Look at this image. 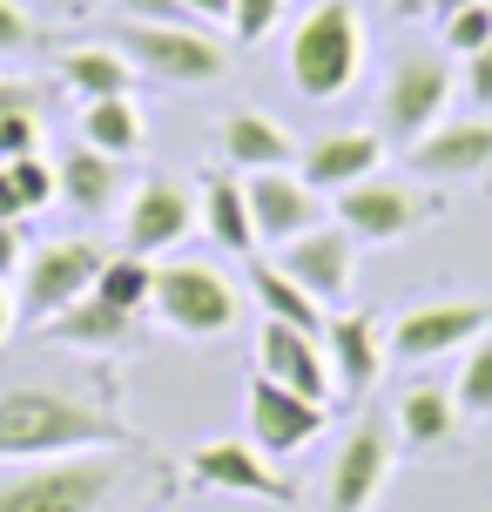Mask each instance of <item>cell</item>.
Wrapping results in <instances>:
<instances>
[{"label": "cell", "instance_id": "obj_29", "mask_svg": "<svg viewBox=\"0 0 492 512\" xmlns=\"http://www.w3.org/2000/svg\"><path fill=\"white\" fill-rule=\"evenodd\" d=\"M452 398H459V411H472V418H492V331L472 337L466 358H459V384H452Z\"/></svg>", "mask_w": 492, "mask_h": 512}, {"label": "cell", "instance_id": "obj_10", "mask_svg": "<svg viewBox=\"0 0 492 512\" xmlns=\"http://www.w3.org/2000/svg\"><path fill=\"white\" fill-rule=\"evenodd\" d=\"M486 331H492L486 304H459V297H445V304H412L405 317H391L385 358L391 364H439V358L466 351L472 337H486Z\"/></svg>", "mask_w": 492, "mask_h": 512}, {"label": "cell", "instance_id": "obj_28", "mask_svg": "<svg viewBox=\"0 0 492 512\" xmlns=\"http://www.w3.org/2000/svg\"><path fill=\"white\" fill-rule=\"evenodd\" d=\"M95 297H108V304L115 310H149V297H156V263H149V256H108L102 263V277H95Z\"/></svg>", "mask_w": 492, "mask_h": 512}, {"label": "cell", "instance_id": "obj_38", "mask_svg": "<svg viewBox=\"0 0 492 512\" xmlns=\"http://www.w3.org/2000/svg\"><path fill=\"white\" fill-rule=\"evenodd\" d=\"M14 108H41V88H34V81L0 75V115H14Z\"/></svg>", "mask_w": 492, "mask_h": 512}, {"label": "cell", "instance_id": "obj_4", "mask_svg": "<svg viewBox=\"0 0 492 512\" xmlns=\"http://www.w3.org/2000/svg\"><path fill=\"white\" fill-rule=\"evenodd\" d=\"M452 54H432V48H405L391 61L385 75V102H378V135H385L391 149H412L418 135H432L445 122V108H452Z\"/></svg>", "mask_w": 492, "mask_h": 512}, {"label": "cell", "instance_id": "obj_8", "mask_svg": "<svg viewBox=\"0 0 492 512\" xmlns=\"http://www.w3.org/2000/svg\"><path fill=\"white\" fill-rule=\"evenodd\" d=\"M108 256L88 243V236H61V243H41V250H27L21 263V317L41 331L54 310H68L75 297H88L95 290V277H102Z\"/></svg>", "mask_w": 492, "mask_h": 512}, {"label": "cell", "instance_id": "obj_19", "mask_svg": "<svg viewBox=\"0 0 492 512\" xmlns=\"http://www.w3.org/2000/svg\"><path fill=\"white\" fill-rule=\"evenodd\" d=\"M41 344H61V351L108 358V351H129V344H135V317L88 290V297H75L68 310H54L48 324H41Z\"/></svg>", "mask_w": 492, "mask_h": 512}, {"label": "cell", "instance_id": "obj_5", "mask_svg": "<svg viewBox=\"0 0 492 512\" xmlns=\"http://www.w3.org/2000/svg\"><path fill=\"white\" fill-rule=\"evenodd\" d=\"M331 216L344 230L358 236V243H405L418 236L432 216H445V196L439 189H425V182H398V176H364L351 189H337L331 196Z\"/></svg>", "mask_w": 492, "mask_h": 512}, {"label": "cell", "instance_id": "obj_7", "mask_svg": "<svg viewBox=\"0 0 492 512\" xmlns=\"http://www.w3.org/2000/svg\"><path fill=\"white\" fill-rule=\"evenodd\" d=\"M115 48L135 61V75H156V81H169V88H203V81L230 75V54L216 48L196 21H182V27L129 21L122 34H115Z\"/></svg>", "mask_w": 492, "mask_h": 512}, {"label": "cell", "instance_id": "obj_23", "mask_svg": "<svg viewBox=\"0 0 492 512\" xmlns=\"http://www.w3.org/2000/svg\"><path fill=\"white\" fill-rule=\"evenodd\" d=\"M243 283H250V297L263 304V317H277V324H290V331L324 337V317H331V310L317 304V297H311L297 277H290V270H277V263H257V270H243Z\"/></svg>", "mask_w": 492, "mask_h": 512}, {"label": "cell", "instance_id": "obj_32", "mask_svg": "<svg viewBox=\"0 0 492 512\" xmlns=\"http://www.w3.org/2000/svg\"><path fill=\"white\" fill-rule=\"evenodd\" d=\"M277 21H284V0H230V34L236 41H270Z\"/></svg>", "mask_w": 492, "mask_h": 512}, {"label": "cell", "instance_id": "obj_22", "mask_svg": "<svg viewBox=\"0 0 492 512\" xmlns=\"http://www.w3.org/2000/svg\"><path fill=\"white\" fill-rule=\"evenodd\" d=\"M196 216H203V230L216 236V250H230V256H250V250H257V223H250L243 176H216V169H209L203 189H196Z\"/></svg>", "mask_w": 492, "mask_h": 512}, {"label": "cell", "instance_id": "obj_34", "mask_svg": "<svg viewBox=\"0 0 492 512\" xmlns=\"http://www.w3.org/2000/svg\"><path fill=\"white\" fill-rule=\"evenodd\" d=\"M34 41H41V34H34V21L21 14V0H0V54H27Z\"/></svg>", "mask_w": 492, "mask_h": 512}, {"label": "cell", "instance_id": "obj_44", "mask_svg": "<svg viewBox=\"0 0 492 512\" xmlns=\"http://www.w3.org/2000/svg\"><path fill=\"white\" fill-rule=\"evenodd\" d=\"M486 7H492V0H486Z\"/></svg>", "mask_w": 492, "mask_h": 512}, {"label": "cell", "instance_id": "obj_9", "mask_svg": "<svg viewBox=\"0 0 492 512\" xmlns=\"http://www.w3.org/2000/svg\"><path fill=\"white\" fill-rule=\"evenodd\" d=\"M182 472H189L196 492H230V499H263V506H297L304 499L297 479H284L277 459L257 452V445H243V438H209V445H196Z\"/></svg>", "mask_w": 492, "mask_h": 512}, {"label": "cell", "instance_id": "obj_3", "mask_svg": "<svg viewBox=\"0 0 492 512\" xmlns=\"http://www.w3.org/2000/svg\"><path fill=\"white\" fill-rule=\"evenodd\" d=\"M364 68V27L351 0H317L290 34V81L304 102H337Z\"/></svg>", "mask_w": 492, "mask_h": 512}, {"label": "cell", "instance_id": "obj_21", "mask_svg": "<svg viewBox=\"0 0 492 512\" xmlns=\"http://www.w3.org/2000/svg\"><path fill=\"white\" fill-rule=\"evenodd\" d=\"M216 149H223V162L243 169V176H257V169H290V162H297L290 128L270 122V115H257V108H230V115L216 122Z\"/></svg>", "mask_w": 492, "mask_h": 512}, {"label": "cell", "instance_id": "obj_36", "mask_svg": "<svg viewBox=\"0 0 492 512\" xmlns=\"http://www.w3.org/2000/svg\"><path fill=\"white\" fill-rule=\"evenodd\" d=\"M466 95H472L479 108H492V41H486L479 54H466Z\"/></svg>", "mask_w": 492, "mask_h": 512}, {"label": "cell", "instance_id": "obj_26", "mask_svg": "<svg viewBox=\"0 0 492 512\" xmlns=\"http://www.w3.org/2000/svg\"><path fill=\"white\" fill-rule=\"evenodd\" d=\"M452 425H459V398H452L445 384H412V391L398 398V438H405V445H418V452L445 445V438H452Z\"/></svg>", "mask_w": 492, "mask_h": 512}, {"label": "cell", "instance_id": "obj_16", "mask_svg": "<svg viewBox=\"0 0 492 512\" xmlns=\"http://www.w3.org/2000/svg\"><path fill=\"white\" fill-rule=\"evenodd\" d=\"M405 155V169L418 182H466V176H486L492 169V122H439L432 135H418Z\"/></svg>", "mask_w": 492, "mask_h": 512}, {"label": "cell", "instance_id": "obj_30", "mask_svg": "<svg viewBox=\"0 0 492 512\" xmlns=\"http://www.w3.org/2000/svg\"><path fill=\"white\" fill-rule=\"evenodd\" d=\"M439 34H445V54H479L492 41V7L472 0V7H459V14H445Z\"/></svg>", "mask_w": 492, "mask_h": 512}, {"label": "cell", "instance_id": "obj_2", "mask_svg": "<svg viewBox=\"0 0 492 512\" xmlns=\"http://www.w3.org/2000/svg\"><path fill=\"white\" fill-rule=\"evenodd\" d=\"M129 492V452H68V459H34L14 479H0V512H108Z\"/></svg>", "mask_w": 492, "mask_h": 512}, {"label": "cell", "instance_id": "obj_11", "mask_svg": "<svg viewBox=\"0 0 492 512\" xmlns=\"http://www.w3.org/2000/svg\"><path fill=\"white\" fill-rule=\"evenodd\" d=\"M391 459H398V438L385 425H351L344 445H337L331 472H324V512H371L385 499V479H391Z\"/></svg>", "mask_w": 492, "mask_h": 512}, {"label": "cell", "instance_id": "obj_13", "mask_svg": "<svg viewBox=\"0 0 492 512\" xmlns=\"http://www.w3.org/2000/svg\"><path fill=\"white\" fill-rule=\"evenodd\" d=\"M189 230H203V216H196V189L182 176H149L135 182L129 196V216H122V243L129 256H162L176 250Z\"/></svg>", "mask_w": 492, "mask_h": 512}, {"label": "cell", "instance_id": "obj_27", "mask_svg": "<svg viewBox=\"0 0 492 512\" xmlns=\"http://www.w3.org/2000/svg\"><path fill=\"white\" fill-rule=\"evenodd\" d=\"M81 142L88 149H102V155H135L142 149V115H135L129 95H108V102H88L81 108Z\"/></svg>", "mask_w": 492, "mask_h": 512}, {"label": "cell", "instance_id": "obj_33", "mask_svg": "<svg viewBox=\"0 0 492 512\" xmlns=\"http://www.w3.org/2000/svg\"><path fill=\"white\" fill-rule=\"evenodd\" d=\"M41 149V115L34 108H14V115H0V162H14V155H34Z\"/></svg>", "mask_w": 492, "mask_h": 512}, {"label": "cell", "instance_id": "obj_14", "mask_svg": "<svg viewBox=\"0 0 492 512\" xmlns=\"http://www.w3.org/2000/svg\"><path fill=\"white\" fill-rule=\"evenodd\" d=\"M331 405H317L304 391H290L277 378H250V445L270 459H297L304 445H317Z\"/></svg>", "mask_w": 492, "mask_h": 512}, {"label": "cell", "instance_id": "obj_17", "mask_svg": "<svg viewBox=\"0 0 492 512\" xmlns=\"http://www.w3.org/2000/svg\"><path fill=\"white\" fill-rule=\"evenodd\" d=\"M257 378H277L290 384V391H304V398H317V405H331V358H324V344H317L311 331H290V324H277V317H263L257 331Z\"/></svg>", "mask_w": 492, "mask_h": 512}, {"label": "cell", "instance_id": "obj_41", "mask_svg": "<svg viewBox=\"0 0 492 512\" xmlns=\"http://www.w3.org/2000/svg\"><path fill=\"white\" fill-rule=\"evenodd\" d=\"M391 14H398V21H425V14H432V0H391Z\"/></svg>", "mask_w": 492, "mask_h": 512}, {"label": "cell", "instance_id": "obj_18", "mask_svg": "<svg viewBox=\"0 0 492 512\" xmlns=\"http://www.w3.org/2000/svg\"><path fill=\"white\" fill-rule=\"evenodd\" d=\"M324 358H331V378L344 398H364L378 371H385V324L371 310H331L324 317Z\"/></svg>", "mask_w": 492, "mask_h": 512}, {"label": "cell", "instance_id": "obj_35", "mask_svg": "<svg viewBox=\"0 0 492 512\" xmlns=\"http://www.w3.org/2000/svg\"><path fill=\"white\" fill-rule=\"evenodd\" d=\"M122 14H129V21H149V27H182L189 21L182 0H122Z\"/></svg>", "mask_w": 492, "mask_h": 512}, {"label": "cell", "instance_id": "obj_1", "mask_svg": "<svg viewBox=\"0 0 492 512\" xmlns=\"http://www.w3.org/2000/svg\"><path fill=\"white\" fill-rule=\"evenodd\" d=\"M129 445L122 411L48 391V384H14L0 391V465H34V459H68V452H108Z\"/></svg>", "mask_w": 492, "mask_h": 512}, {"label": "cell", "instance_id": "obj_42", "mask_svg": "<svg viewBox=\"0 0 492 512\" xmlns=\"http://www.w3.org/2000/svg\"><path fill=\"white\" fill-rule=\"evenodd\" d=\"M14 317H21V310H14V297H7V283H0V344L14 337Z\"/></svg>", "mask_w": 492, "mask_h": 512}, {"label": "cell", "instance_id": "obj_39", "mask_svg": "<svg viewBox=\"0 0 492 512\" xmlns=\"http://www.w3.org/2000/svg\"><path fill=\"white\" fill-rule=\"evenodd\" d=\"M27 203H21V189H14V176H7V162H0V223H21Z\"/></svg>", "mask_w": 492, "mask_h": 512}, {"label": "cell", "instance_id": "obj_12", "mask_svg": "<svg viewBox=\"0 0 492 512\" xmlns=\"http://www.w3.org/2000/svg\"><path fill=\"white\" fill-rule=\"evenodd\" d=\"M243 196H250L257 243H270V250H284V243H297L304 230L331 223V203H324L297 169H257V176H243Z\"/></svg>", "mask_w": 492, "mask_h": 512}, {"label": "cell", "instance_id": "obj_20", "mask_svg": "<svg viewBox=\"0 0 492 512\" xmlns=\"http://www.w3.org/2000/svg\"><path fill=\"white\" fill-rule=\"evenodd\" d=\"M378 162H385V135H378V128H344V135H324V142L304 149L297 176L311 182L317 196H337V189H351V182L378 176Z\"/></svg>", "mask_w": 492, "mask_h": 512}, {"label": "cell", "instance_id": "obj_25", "mask_svg": "<svg viewBox=\"0 0 492 512\" xmlns=\"http://www.w3.org/2000/svg\"><path fill=\"white\" fill-rule=\"evenodd\" d=\"M54 75L68 81L81 102H108V95H129L135 88V61L122 48H68L54 61Z\"/></svg>", "mask_w": 492, "mask_h": 512}, {"label": "cell", "instance_id": "obj_31", "mask_svg": "<svg viewBox=\"0 0 492 512\" xmlns=\"http://www.w3.org/2000/svg\"><path fill=\"white\" fill-rule=\"evenodd\" d=\"M7 176H14V189H21L27 209L54 203V189H61V176H54V162H41V149H34V155H14V162H7Z\"/></svg>", "mask_w": 492, "mask_h": 512}, {"label": "cell", "instance_id": "obj_40", "mask_svg": "<svg viewBox=\"0 0 492 512\" xmlns=\"http://www.w3.org/2000/svg\"><path fill=\"white\" fill-rule=\"evenodd\" d=\"M189 21H230V0H182Z\"/></svg>", "mask_w": 492, "mask_h": 512}, {"label": "cell", "instance_id": "obj_37", "mask_svg": "<svg viewBox=\"0 0 492 512\" xmlns=\"http://www.w3.org/2000/svg\"><path fill=\"white\" fill-rule=\"evenodd\" d=\"M21 263H27L21 223H0V283H7V277H21Z\"/></svg>", "mask_w": 492, "mask_h": 512}, {"label": "cell", "instance_id": "obj_6", "mask_svg": "<svg viewBox=\"0 0 492 512\" xmlns=\"http://www.w3.org/2000/svg\"><path fill=\"white\" fill-rule=\"evenodd\" d=\"M149 304L176 337H223L243 317V290L216 263H156V297Z\"/></svg>", "mask_w": 492, "mask_h": 512}, {"label": "cell", "instance_id": "obj_24", "mask_svg": "<svg viewBox=\"0 0 492 512\" xmlns=\"http://www.w3.org/2000/svg\"><path fill=\"white\" fill-rule=\"evenodd\" d=\"M61 196H68V209H81V216H102L108 203H115V189H122V162L102 149H88V142H75V149L61 155Z\"/></svg>", "mask_w": 492, "mask_h": 512}, {"label": "cell", "instance_id": "obj_15", "mask_svg": "<svg viewBox=\"0 0 492 512\" xmlns=\"http://www.w3.org/2000/svg\"><path fill=\"white\" fill-rule=\"evenodd\" d=\"M277 270H290L324 310H344V297H351V270H358V236L331 216V223L304 230L297 243H284V250H277Z\"/></svg>", "mask_w": 492, "mask_h": 512}, {"label": "cell", "instance_id": "obj_43", "mask_svg": "<svg viewBox=\"0 0 492 512\" xmlns=\"http://www.w3.org/2000/svg\"><path fill=\"white\" fill-rule=\"evenodd\" d=\"M459 7H472V0H432V14H439V21H445V14H459Z\"/></svg>", "mask_w": 492, "mask_h": 512}]
</instances>
